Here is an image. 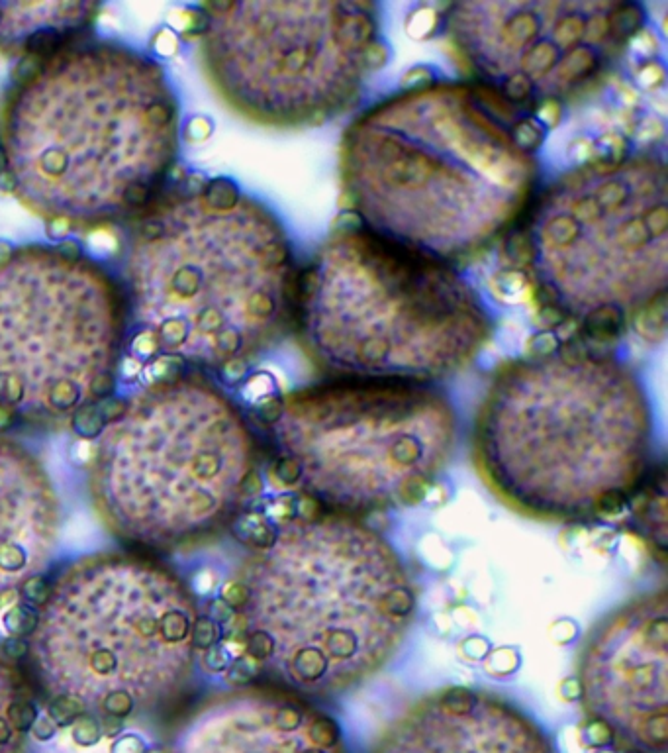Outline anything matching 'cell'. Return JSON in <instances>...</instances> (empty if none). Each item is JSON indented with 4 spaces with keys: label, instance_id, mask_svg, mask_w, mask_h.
<instances>
[{
    "label": "cell",
    "instance_id": "cell-1",
    "mask_svg": "<svg viewBox=\"0 0 668 753\" xmlns=\"http://www.w3.org/2000/svg\"><path fill=\"white\" fill-rule=\"evenodd\" d=\"M543 124L471 81L400 91L343 134L339 179L359 228L453 263L494 248L539 185Z\"/></svg>",
    "mask_w": 668,
    "mask_h": 753
},
{
    "label": "cell",
    "instance_id": "cell-2",
    "mask_svg": "<svg viewBox=\"0 0 668 753\" xmlns=\"http://www.w3.org/2000/svg\"><path fill=\"white\" fill-rule=\"evenodd\" d=\"M179 142L165 69L114 42L49 51L0 101V161L14 197L67 228L108 226L149 206Z\"/></svg>",
    "mask_w": 668,
    "mask_h": 753
},
{
    "label": "cell",
    "instance_id": "cell-3",
    "mask_svg": "<svg viewBox=\"0 0 668 753\" xmlns=\"http://www.w3.org/2000/svg\"><path fill=\"white\" fill-rule=\"evenodd\" d=\"M647 393L612 353L561 348L502 365L478 406L473 457L518 514L582 522L618 510L653 471Z\"/></svg>",
    "mask_w": 668,
    "mask_h": 753
},
{
    "label": "cell",
    "instance_id": "cell-4",
    "mask_svg": "<svg viewBox=\"0 0 668 753\" xmlns=\"http://www.w3.org/2000/svg\"><path fill=\"white\" fill-rule=\"evenodd\" d=\"M124 271L130 314L167 357L230 369L292 330L300 271L287 232L226 179L149 206Z\"/></svg>",
    "mask_w": 668,
    "mask_h": 753
},
{
    "label": "cell",
    "instance_id": "cell-5",
    "mask_svg": "<svg viewBox=\"0 0 668 753\" xmlns=\"http://www.w3.org/2000/svg\"><path fill=\"white\" fill-rule=\"evenodd\" d=\"M234 604L249 655L312 701L375 677L406 640L418 597L386 538L328 512L290 520L259 544Z\"/></svg>",
    "mask_w": 668,
    "mask_h": 753
},
{
    "label": "cell",
    "instance_id": "cell-6",
    "mask_svg": "<svg viewBox=\"0 0 668 753\" xmlns=\"http://www.w3.org/2000/svg\"><path fill=\"white\" fill-rule=\"evenodd\" d=\"M292 328L335 379L431 385L475 363L494 318L451 265L347 228L300 271Z\"/></svg>",
    "mask_w": 668,
    "mask_h": 753
},
{
    "label": "cell",
    "instance_id": "cell-7",
    "mask_svg": "<svg viewBox=\"0 0 668 753\" xmlns=\"http://www.w3.org/2000/svg\"><path fill=\"white\" fill-rule=\"evenodd\" d=\"M255 469V436L234 401L204 379L173 375L147 383L108 418L91 487L118 536L181 550L230 524Z\"/></svg>",
    "mask_w": 668,
    "mask_h": 753
},
{
    "label": "cell",
    "instance_id": "cell-8",
    "mask_svg": "<svg viewBox=\"0 0 668 753\" xmlns=\"http://www.w3.org/2000/svg\"><path fill=\"white\" fill-rule=\"evenodd\" d=\"M196 618L189 587L169 569L134 555H89L51 585L30 652L49 697L118 722L183 693Z\"/></svg>",
    "mask_w": 668,
    "mask_h": 753
},
{
    "label": "cell",
    "instance_id": "cell-9",
    "mask_svg": "<svg viewBox=\"0 0 668 753\" xmlns=\"http://www.w3.org/2000/svg\"><path fill=\"white\" fill-rule=\"evenodd\" d=\"M541 304L586 330H618L667 293L665 159L631 153L574 167L535 195L524 230Z\"/></svg>",
    "mask_w": 668,
    "mask_h": 753
},
{
    "label": "cell",
    "instance_id": "cell-10",
    "mask_svg": "<svg viewBox=\"0 0 668 753\" xmlns=\"http://www.w3.org/2000/svg\"><path fill=\"white\" fill-rule=\"evenodd\" d=\"M277 465L330 514L422 501L457 444V414L431 385L334 379L285 395L269 416Z\"/></svg>",
    "mask_w": 668,
    "mask_h": 753
},
{
    "label": "cell",
    "instance_id": "cell-11",
    "mask_svg": "<svg viewBox=\"0 0 668 753\" xmlns=\"http://www.w3.org/2000/svg\"><path fill=\"white\" fill-rule=\"evenodd\" d=\"M200 63L216 95L245 120L296 130L343 114L384 59L371 2L208 4Z\"/></svg>",
    "mask_w": 668,
    "mask_h": 753
},
{
    "label": "cell",
    "instance_id": "cell-12",
    "mask_svg": "<svg viewBox=\"0 0 668 753\" xmlns=\"http://www.w3.org/2000/svg\"><path fill=\"white\" fill-rule=\"evenodd\" d=\"M124 287L65 246L0 253V412L73 418L114 391L128 336Z\"/></svg>",
    "mask_w": 668,
    "mask_h": 753
},
{
    "label": "cell",
    "instance_id": "cell-13",
    "mask_svg": "<svg viewBox=\"0 0 668 753\" xmlns=\"http://www.w3.org/2000/svg\"><path fill=\"white\" fill-rule=\"evenodd\" d=\"M645 12L614 0H478L449 4L441 32L471 83L535 112L596 91Z\"/></svg>",
    "mask_w": 668,
    "mask_h": 753
},
{
    "label": "cell",
    "instance_id": "cell-14",
    "mask_svg": "<svg viewBox=\"0 0 668 753\" xmlns=\"http://www.w3.org/2000/svg\"><path fill=\"white\" fill-rule=\"evenodd\" d=\"M667 644L668 599L661 589L606 616L580 652L586 714L635 752H667Z\"/></svg>",
    "mask_w": 668,
    "mask_h": 753
},
{
    "label": "cell",
    "instance_id": "cell-15",
    "mask_svg": "<svg viewBox=\"0 0 668 753\" xmlns=\"http://www.w3.org/2000/svg\"><path fill=\"white\" fill-rule=\"evenodd\" d=\"M169 753H349L332 714L283 687L222 693L196 708Z\"/></svg>",
    "mask_w": 668,
    "mask_h": 753
},
{
    "label": "cell",
    "instance_id": "cell-16",
    "mask_svg": "<svg viewBox=\"0 0 668 753\" xmlns=\"http://www.w3.org/2000/svg\"><path fill=\"white\" fill-rule=\"evenodd\" d=\"M371 753H557L520 706L488 691L451 687L410 704Z\"/></svg>",
    "mask_w": 668,
    "mask_h": 753
},
{
    "label": "cell",
    "instance_id": "cell-17",
    "mask_svg": "<svg viewBox=\"0 0 668 753\" xmlns=\"http://www.w3.org/2000/svg\"><path fill=\"white\" fill-rule=\"evenodd\" d=\"M61 536V504L44 463L0 436V597L40 577Z\"/></svg>",
    "mask_w": 668,
    "mask_h": 753
},
{
    "label": "cell",
    "instance_id": "cell-18",
    "mask_svg": "<svg viewBox=\"0 0 668 753\" xmlns=\"http://www.w3.org/2000/svg\"><path fill=\"white\" fill-rule=\"evenodd\" d=\"M98 4L91 2H0V50L51 40L91 24Z\"/></svg>",
    "mask_w": 668,
    "mask_h": 753
},
{
    "label": "cell",
    "instance_id": "cell-19",
    "mask_svg": "<svg viewBox=\"0 0 668 753\" xmlns=\"http://www.w3.org/2000/svg\"><path fill=\"white\" fill-rule=\"evenodd\" d=\"M16 699H20L16 671L8 663V657L0 653V753H18L20 750L22 734H18L6 718L10 704Z\"/></svg>",
    "mask_w": 668,
    "mask_h": 753
},
{
    "label": "cell",
    "instance_id": "cell-20",
    "mask_svg": "<svg viewBox=\"0 0 668 753\" xmlns=\"http://www.w3.org/2000/svg\"><path fill=\"white\" fill-rule=\"evenodd\" d=\"M40 620V612L32 604L20 603L14 604L12 608L6 610L2 616V628L8 638H24L32 636Z\"/></svg>",
    "mask_w": 668,
    "mask_h": 753
},
{
    "label": "cell",
    "instance_id": "cell-21",
    "mask_svg": "<svg viewBox=\"0 0 668 753\" xmlns=\"http://www.w3.org/2000/svg\"><path fill=\"white\" fill-rule=\"evenodd\" d=\"M83 714H85V708L77 701L69 697H51L48 716L55 722V726H73Z\"/></svg>",
    "mask_w": 668,
    "mask_h": 753
},
{
    "label": "cell",
    "instance_id": "cell-22",
    "mask_svg": "<svg viewBox=\"0 0 668 753\" xmlns=\"http://www.w3.org/2000/svg\"><path fill=\"white\" fill-rule=\"evenodd\" d=\"M6 718L8 722L12 724V728L18 732V734H26L32 730L34 722L38 720V708L36 704L26 701V699H16L14 703L10 704L8 712H6Z\"/></svg>",
    "mask_w": 668,
    "mask_h": 753
},
{
    "label": "cell",
    "instance_id": "cell-23",
    "mask_svg": "<svg viewBox=\"0 0 668 753\" xmlns=\"http://www.w3.org/2000/svg\"><path fill=\"white\" fill-rule=\"evenodd\" d=\"M220 630L212 618L198 616L192 626V646L194 650H210L218 644Z\"/></svg>",
    "mask_w": 668,
    "mask_h": 753
},
{
    "label": "cell",
    "instance_id": "cell-24",
    "mask_svg": "<svg viewBox=\"0 0 668 753\" xmlns=\"http://www.w3.org/2000/svg\"><path fill=\"white\" fill-rule=\"evenodd\" d=\"M73 738L81 746H95L96 742L102 738V730H100L95 718H91V716L83 718L81 716L73 724Z\"/></svg>",
    "mask_w": 668,
    "mask_h": 753
},
{
    "label": "cell",
    "instance_id": "cell-25",
    "mask_svg": "<svg viewBox=\"0 0 668 753\" xmlns=\"http://www.w3.org/2000/svg\"><path fill=\"white\" fill-rule=\"evenodd\" d=\"M18 591H20V595H22V599L26 601V604L44 606V604L48 603L51 585L46 583L42 577H34L30 581H26Z\"/></svg>",
    "mask_w": 668,
    "mask_h": 753
},
{
    "label": "cell",
    "instance_id": "cell-26",
    "mask_svg": "<svg viewBox=\"0 0 668 753\" xmlns=\"http://www.w3.org/2000/svg\"><path fill=\"white\" fill-rule=\"evenodd\" d=\"M55 732H57V726H55V722H53L49 716L38 718V720L34 722L32 730H30V734H32L38 742H48V740H51V738L55 736Z\"/></svg>",
    "mask_w": 668,
    "mask_h": 753
},
{
    "label": "cell",
    "instance_id": "cell-27",
    "mask_svg": "<svg viewBox=\"0 0 668 753\" xmlns=\"http://www.w3.org/2000/svg\"><path fill=\"white\" fill-rule=\"evenodd\" d=\"M112 753H145V744L138 736L128 734L114 742Z\"/></svg>",
    "mask_w": 668,
    "mask_h": 753
},
{
    "label": "cell",
    "instance_id": "cell-28",
    "mask_svg": "<svg viewBox=\"0 0 668 753\" xmlns=\"http://www.w3.org/2000/svg\"><path fill=\"white\" fill-rule=\"evenodd\" d=\"M28 652H30L28 644H26L24 640H20V638H10V640L4 644V648H2V653H4L8 659H18V657H22V655H26Z\"/></svg>",
    "mask_w": 668,
    "mask_h": 753
}]
</instances>
